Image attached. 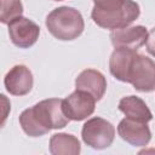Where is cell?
<instances>
[{
  "mask_svg": "<svg viewBox=\"0 0 155 155\" xmlns=\"http://www.w3.org/2000/svg\"><path fill=\"white\" fill-rule=\"evenodd\" d=\"M69 121L63 110V99L59 98L44 99L19 115V125L30 137H41L51 130L63 128Z\"/></svg>",
  "mask_w": 155,
  "mask_h": 155,
  "instance_id": "6da1fadb",
  "label": "cell"
},
{
  "mask_svg": "<svg viewBox=\"0 0 155 155\" xmlns=\"http://www.w3.org/2000/svg\"><path fill=\"white\" fill-rule=\"evenodd\" d=\"M140 15L139 5L133 0H93L91 17L104 29L128 27Z\"/></svg>",
  "mask_w": 155,
  "mask_h": 155,
  "instance_id": "7a4b0ae2",
  "label": "cell"
},
{
  "mask_svg": "<svg viewBox=\"0 0 155 155\" xmlns=\"http://www.w3.org/2000/svg\"><path fill=\"white\" fill-rule=\"evenodd\" d=\"M47 30L58 40L69 41L79 38L85 28L81 13L69 6H61L52 10L46 17Z\"/></svg>",
  "mask_w": 155,
  "mask_h": 155,
  "instance_id": "3957f363",
  "label": "cell"
},
{
  "mask_svg": "<svg viewBox=\"0 0 155 155\" xmlns=\"http://www.w3.org/2000/svg\"><path fill=\"white\" fill-rule=\"evenodd\" d=\"M125 82L131 84L139 92H151L155 90V62L136 52L126 73Z\"/></svg>",
  "mask_w": 155,
  "mask_h": 155,
  "instance_id": "277c9868",
  "label": "cell"
},
{
  "mask_svg": "<svg viewBox=\"0 0 155 155\" xmlns=\"http://www.w3.org/2000/svg\"><path fill=\"white\" fill-rule=\"evenodd\" d=\"M81 137L86 145L93 149H105L114 142L115 127L105 119L96 116L84 124Z\"/></svg>",
  "mask_w": 155,
  "mask_h": 155,
  "instance_id": "5b68a950",
  "label": "cell"
},
{
  "mask_svg": "<svg viewBox=\"0 0 155 155\" xmlns=\"http://www.w3.org/2000/svg\"><path fill=\"white\" fill-rule=\"evenodd\" d=\"M96 98L80 90H75L63 99V110L69 120L81 121L91 116L96 108Z\"/></svg>",
  "mask_w": 155,
  "mask_h": 155,
  "instance_id": "8992f818",
  "label": "cell"
},
{
  "mask_svg": "<svg viewBox=\"0 0 155 155\" xmlns=\"http://www.w3.org/2000/svg\"><path fill=\"white\" fill-rule=\"evenodd\" d=\"M8 35L13 45L19 48H28L38 41L40 28L35 22L21 16L8 23Z\"/></svg>",
  "mask_w": 155,
  "mask_h": 155,
  "instance_id": "52a82bcc",
  "label": "cell"
},
{
  "mask_svg": "<svg viewBox=\"0 0 155 155\" xmlns=\"http://www.w3.org/2000/svg\"><path fill=\"white\" fill-rule=\"evenodd\" d=\"M149 31L143 25L125 27L114 29L110 33V41L115 48H130L137 51L147 44Z\"/></svg>",
  "mask_w": 155,
  "mask_h": 155,
  "instance_id": "ba28073f",
  "label": "cell"
},
{
  "mask_svg": "<svg viewBox=\"0 0 155 155\" xmlns=\"http://www.w3.org/2000/svg\"><path fill=\"white\" fill-rule=\"evenodd\" d=\"M117 133L125 142L133 147H145L151 139V132L148 122H142L128 117H125L119 122Z\"/></svg>",
  "mask_w": 155,
  "mask_h": 155,
  "instance_id": "9c48e42d",
  "label": "cell"
},
{
  "mask_svg": "<svg viewBox=\"0 0 155 155\" xmlns=\"http://www.w3.org/2000/svg\"><path fill=\"white\" fill-rule=\"evenodd\" d=\"M4 84L6 91L13 96H25L33 88V74L30 69L23 64H17L11 68L5 75Z\"/></svg>",
  "mask_w": 155,
  "mask_h": 155,
  "instance_id": "30bf717a",
  "label": "cell"
},
{
  "mask_svg": "<svg viewBox=\"0 0 155 155\" xmlns=\"http://www.w3.org/2000/svg\"><path fill=\"white\" fill-rule=\"evenodd\" d=\"M76 90L92 94L96 101L102 99L107 90V80L104 75L96 69H85L75 79Z\"/></svg>",
  "mask_w": 155,
  "mask_h": 155,
  "instance_id": "8fae6325",
  "label": "cell"
},
{
  "mask_svg": "<svg viewBox=\"0 0 155 155\" xmlns=\"http://www.w3.org/2000/svg\"><path fill=\"white\" fill-rule=\"evenodd\" d=\"M119 110L124 113L126 117L132 120L149 122L153 119V114L147 107L145 102L137 96H127L121 98L119 102Z\"/></svg>",
  "mask_w": 155,
  "mask_h": 155,
  "instance_id": "7c38bea8",
  "label": "cell"
},
{
  "mask_svg": "<svg viewBox=\"0 0 155 155\" xmlns=\"http://www.w3.org/2000/svg\"><path fill=\"white\" fill-rule=\"evenodd\" d=\"M80 150V142L73 134L56 133L50 139V153L53 155H78Z\"/></svg>",
  "mask_w": 155,
  "mask_h": 155,
  "instance_id": "4fadbf2b",
  "label": "cell"
},
{
  "mask_svg": "<svg viewBox=\"0 0 155 155\" xmlns=\"http://www.w3.org/2000/svg\"><path fill=\"white\" fill-rule=\"evenodd\" d=\"M1 11L0 21L4 24L11 23L17 17H21L23 13V5L21 0H0Z\"/></svg>",
  "mask_w": 155,
  "mask_h": 155,
  "instance_id": "5bb4252c",
  "label": "cell"
},
{
  "mask_svg": "<svg viewBox=\"0 0 155 155\" xmlns=\"http://www.w3.org/2000/svg\"><path fill=\"white\" fill-rule=\"evenodd\" d=\"M147 51L155 57V27L153 29H150L149 34H148V40H147Z\"/></svg>",
  "mask_w": 155,
  "mask_h": 155,
  "instance_id": "9a60e30c",
  "label": "cell"
},
{
  "mask_svg": "<svg viewBox=\"0 0 155 155\" xmlns=\"http://www.w3.org/2000/svg\"><path fill=\"white\" fill-rule=\"evenodd\" d=\"M53 1H62V0H53Z\"/></svg>",
  "mask_w": 155,
  "mask_h": 155,
  "instance_id": "2e32d148",
  "label": "cell"
}]
</instances>
